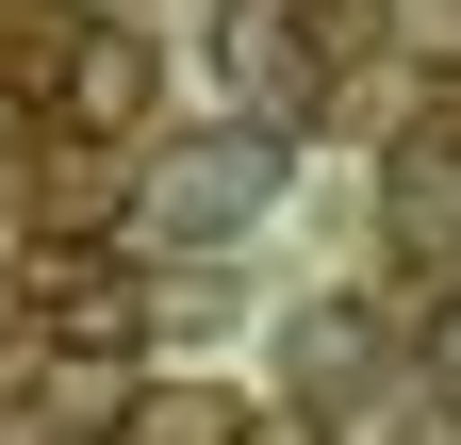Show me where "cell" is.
I'll use <instances>...</instances> for the list:
<instances>
[{
  "label": "cell",
  "instance_id": "3",
  "mask_svg": "<svg viewBox=\"0 0 461 445\" xmlns=\"http://www.w3.org/2000/svg\"><path fill=\"white\" fill-rule=\"evenodd\" d=\"M67 116H83V132H132V116H149V50L115 33V17L67 50Z\"/></svg>",
  "mask_w": 461,
  "mask_h": 445
},
{
  "label": "cell",
  "instance_id": "5",
  "mask_svg": "<svg viewBox=\"0 0 461 445\" xmlns=\"http://www.w3.org/2000/svg\"><path fill=\"white\" fill-rule=\"evenodd\" d=\"M412 363H429V396H445V413H461V297H445V313H429V347H412Z\"/></svg>",
  "mask_w": 461,
  "mask_h": 445
},
{
  "label": "cell",
  "instance_id": "2",
  "mask_svg": "<svg viewBox=\"0 0 461 445\" xmlns=\"http://www.w3.org/2000/svg\"><path fill=\"white\" fill-rule=\"evenodd\" d=\"M165 214H182V232H230V214H248L264 198V132H198L182 165H165V182H149Z\"/></svg>",
  "mask_w": 461,
  "mask_h": 445
},
{
  "label": "cell",
  "instance_id": "4",
  "mask_svg": "<svg viewBox=\"0 0 461 445\" xmlns=\"http://www.w3.org/2000/svg\"><path fill=\"white\" fill-rule=\"evenodd\" d=\"M132 445H230V396H214V379H149V396H132Z\"/></svg>",
  "mask_w": 461,
  "mask_h": 445
},
{
  "label": "cell",
  "instance_id": "1",
  "mask_svg": "<svg viewBox=\"0 0 461 445\" xmlns=\"http://www.w3.org/2000/svg\"><path fill=\"white\" fill-rule=\"evenodd\" d=\"M17 313H33V347H50V363H132L149 330H165V297H149L115 248H50L33 281H17Z\"/></svg>",
  "mask_w": 461,
  "mask_h": 445
}]
</instances>
